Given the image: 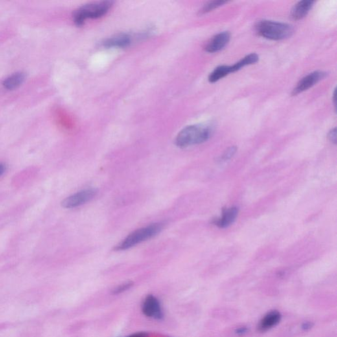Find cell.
<instances>
[{
  "label": "cell",
  "instance_id": "7c38bea8",
  "mask_svg": "<svg viewBox=\"0 0 337 337\" xmlns=\"http://www.w3.org/2000/svg\"><path fill=\"white\" fill-rule=\"evenodd\" d=\"M25 80L26 74L25 73L21 71L17 72L5 78L2 85H3L4 88L8 91H14L21 87Z\"/></svg>",
  "mask_w": 337,
  "mask_h": 337
},
{
  "label": "cell",
  "instance_id": "ffe728a7",
  "mask_svg": "<svg viewBox=\"0 0 337 337\" xmlns=\"http://www.w3.org/2000/svg\"><path fill=\"white\" fill-rule=\"evenodd\" d=\"M6 170H7V167L5 164L0 163V177L5 174Z\"/></svg>",
  "mask_w": 337,
  "mask_h": 337
},
{
  "label": "cell",
  "instance_id": "52a82bcc",
  "mask_svg": "<svg viewBox=\"0 0 337 337\" xmlns=\"http://www.w3.org/2000/svg\"><path fill=\"white\" fill-rule=\"evenodd\" d=\"M142 310L145 316L150 318L160 319L163 316L161 304L157 298L153 295H149L144 299Z\"/></svg>",
  "mask_w": 337,
  "mask_h": 337
},
{
  "label": "cell",
  "instance_id": "4fadbf2b",
  "mask_svg": "<svg viewBox=\"0 0 337 337\" xmlns=\"http://www.w3.org/2000/svg\"><path fill=\"white\" fill-rule=\"evenodd\" d=\"M259 61V56L257 54L252 53L247 55L244 58H243L238 62L235 63L233 65L230 66L231 69V73H235V72L238 71L239 70L242 69L248 65L255 64L258 61Z\"/></svg>",
  "mask_w": 337,
  "mask_h": 337
},
{
  "label": "cell",
  "instance_id": "2e32d148",
  "mask_svg": "<svg viewBox=\"0 0 337 337\" xmlns=\"http://www.w3.org/2000/svg\"><path fill=\"white\" fill-rule=\"evenodd\" d=\"M227 2L225 0H216V1L209 2L208 3L205 4L202 9L199 11V14L204 15L207 14L212 11L216 10V9L221 7L227 4Z\"/></svg>",
  "mask_w": 337,
  "mask_h": 337
},
{
  "label": "cell",
  "instance_id": "30bf717a",
  "mask_svg": "<svg viewBox=\"0 0 337 337\" xmlns=\"http://www.w3.org/2000/svg\"><path fill=\"white\" fill-rule=\"evenodd\" d=\"M133 38L130 34L120 33L113 35L103 41V47L106 48H122L130 46Z\"/></svg>",
  "mask_w": 337,
  "mask_h": 337
},
{
  "label": "cell",
  "instance_id": "8992f818",
  "mask_svg": "<svg viewBox=\"0 0 337 337\" xmlns=\"http://www.w3.org/2000/svg\"><path fill=\"white\" fill-rule=\"evenodd\" d=\"M327 75V73L322 71H316L308 74L299 81L296 87L293 89L292 95L297 96L308 91V89L312 88L317 83H318L319 81L325 78Z\"/></svg>",
  "mask_w": 337,
  "mask_h": 337
},
{
  "label": "cell",
  "instance_id": "e0dca14e",
  "mask_svg": "<svg viewBox=\"0 0 337 337\" xmlns=\"http://www.w3.org/2000/svg\"><path fill=\"white\" fill-rule=\"evenodd\" d=\"M236 151H237V148H236V146H231V147L227 149V150L223 152V154L218 157V163H223L228 161L230 159L233 158V157L236 154Z\"/></svg>",
  "mask_w": 337,
  "mask_h": 337
},
{
  "label": "cell",
  "instance_id": "8fae6325",
  "mask_svg": "<svg viewBox=\"0 0 337 337\" xmlns=\"http://www.w3.org/2000/svg\"><path fill=\"white\" fill-rule=\"evenodd\" d=\"M315 3L313 0H303L298 2L291 11V17L294 20H301L309 14Z\"/></svg>",
  "mask_w": 337,
  "mask_h": 337
},
{
  "label": "cell",
  "instance_id": "d6986e66",
  "mask_svg": "<svg viewBox=\"0 0 337 337\" xmlns=\"http://www.w3.org/2000/svg\"><path fill=\"white\" fill-rule=\"evenodd\" d=\"M148 334L146 332H137V333L131 334L127 337H147Z\"/></svg>",
  "mask_w": 337,
  "mask_h": 337
},
{
  "label": "cell",
  "instance_id": "277c9868",
  "mask_svg": "<svg viewBox=\"0 0 337 337\" xmlns=\"http://www.w3.org/2000/svg\"><path fill=\"white\" fill-rule=\"evenodd\" d=\"M113 2L101 1L86 4L74 11L73 21L78 27L84 25L85 21L89 19H98L106 15L112 7Z\"/></svg>",
  "mask_w": 337,
  "mask_h": 337
},
{
  "label": "cell",
  "instance_id": "5bb4252c",
  "mask_svg": "<svg viewBox=\"0 0 337 337\" xmlns=\"http://www.w3.org/2000/svg\"><path fill=\"white\" fill-rule=\"evenodd\" d=\"M280 319H281V315L279 312H270L262 319L260 325V329L265 330L272 328L279 322Z\"/></svg>",
  "mask_w": 337,
  "mask_h": 337
},
{
  "label": "cell",
  "instance_id": "ba28073f",
  "mask_svg": "<svg viewBox=\"0 0 337 337\" xmlns=\"http://www.w3.org/2000/svg\"><path fill=\"white\" fill-rule=\"evenodd\" d=\"M238 209L237 207L233 206L223 210L222 216L215 219L212 222L214 225L220 229L228 228L236 222L238 218Z\"/></svg>",
  "mask_w": 337,
  "mask_h": 337
},
{
  "label": "cell",
  "instance_id": "7a4b0ae2",
  "mask_svg": "<svg viewBox=\"0 0 337 337\" xmlns=\"http://www.w3.org/2000/svg\"><path fill=\"white\" fill-rule=\"evenodd\" d=\"M256 30L260 36L271 40H284L294 33V28L289 24L269 20L258 22Z\"/></svg>",
  "mask_w": 337,
  "mask_h": 337
},
{
  "label": "cell",
  "instance_id": "6da1fadb",
  "mask_svg": "<svg viewBox=\"0 0 337 337\" xmlns=\"http://www.w3.org/2000/svg\"><path fill=\"white\" fill-rule=\"evenodd\" d=\"M214 126L210 124H197L186 127L177 135L175 144L184 148L198 145L208 141L213 134Z\"/></svg>",
  "mask_w": 337,
  "mask_h": 337
},
{
  "label": "cell",
  "instance_id": "3957f363",
  "mask_svg": "<svg viewBox=\"0 0 337 337\" xmlns=\"http://www.w3.org/2000/svg\"><path fill=\"white\" fill-rule=\"evenodd\" d=\"M163 227V223H156L136 230L117 245L115 249L116 250L121 251L133 248L137 244H141L157 235V234L160 233Z\"/></svg>",
  "mask_w": 337,
  "mask_h": 337
},
{
  "label": "cell",
  "instance_id": "5b68a950",
  "mask_svg": "<svg viewBox=\"0 0 337 337\" xmlns=\"http://www.w3.org/2000/svg\"><path fill=\"white\" fill-rule=\"evenodd\" d=\"M97 193V190L95 189L80 190L79 192L67 197L61 202V205L66 209L75 208V207L81 206V205L89 202L95 198Z\"/></svg>",
  "mask_w": 337,
  "mask_h": 337
},
{
  "label": "cell",
  "instance_id": "9c48e42d",
  "mask_svg": "<svg viewBox=\"0 0 337 337\" xmlns=\"http://www.w3.org/2000/svg\"><path fill=\"white\" fill-rule=\"evenodd\" d=\"M231 34L229 32H220L207 43L205 50L208 53H215L223 50L229 43Z\"/></svg>",
  "mask_w": 337,
  "mask_h": 337
},
{
  "label": "cell",
  "instance_id": "9a60e30c",
  "mask_svg": "<svg viewBox=\"0 0 337 337\" xmlns=\"http://www.w3.org/2000/svg\"><path fill=\"white\" fill-rule=\"evenodd\" d=\"M231 73L229 65H221L216 67L213 71L210 73L208 80L210 82L214 83L218 82L220 79L228 75Z\"/></svg>",
  "mask_w": 337,
  "mask_h": 337
},
{
  "label": "cell",
  "instance_id": "ac0fdd59",
  "mask_svg": "<svg viewBox=\"0 0 337 337\" xmlns=\"http://www.w3.org/2000/svg\"><path fill=\"white\" fill-rule=\"evenodd\" d=\"M328 139L332 144H336V129L334 128L329 131L328 134Z\"/></svg>",
  "mask_w": 337,
  "mask_h": 337
}]
</instances>
